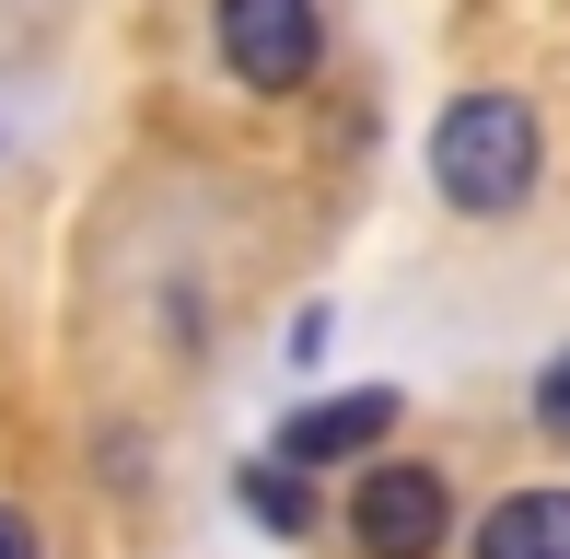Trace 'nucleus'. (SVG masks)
<instances>
[{"label": "nucleus", "instance_id": "obj_1", "mask_svg": "<svg viewBox=\"0 0 570 559\" xmlns=\"http://www.w3.org/2000/svg\"><path fill=\"white\" fill-rule=\"evenodd\" d=\"M431 187L454 210H524L535 198V106L524 94H454L431 129Z\"/></svg>", "mask_w": 570, "mask_h": 559}, {"label": "nucleus", "instance_id": "obj_8", "mask_svg": "<svg viewBox=\"0 0 570 559\" xmlns=\"http://www.w3.org/2000/svg\"><path fill=\"white\" fill-rule=\"evenodd\" d=\"M0 559H36V524L23 513H0Z\"/></svg>", "mask_w": 570, "mask_h": 559}, {"label": "nucleus", "instance_id": "obj_4", "mask_svg": "<svg viewBox=\"0 0 570 559\" xmlns=\"http://www.w3.org/2000/svg\"><path fill=\"white\" fill-rule=\"evenodd\" d=\"M384 431H396V396H384V385H350V396H326V409H292L279 467H350V454H373Z\"/></svg>", "mask_w": 570, "mask_h": 559}, {"label": "nucleus", "instance_id": "obj_3", "mask_svg": "<svg viewBox=\"0 0 570 559\" xmlns=\"http://www.w3.org/2000/svg\"><path fill=\"white\" fill-rule=\"evenodd\" d=\"M443 524H454V501H443V478H431V467H361V501H350L361 559H431V548H443Z\"/></svg>", "mask_w": 570, "mask_h": 559}, {"label": "nucleus", "instance_id": "obj_2", "mask_svg": "<svg viewBox=\"0 0 570 559\" xmlns=\"http://www.w3.org/2000/svg\"><path fill=\"white\" fill-rule=\"evenodd\" d=\"M315 47H326L315 0H222V59L245 94H303Z\"/></svg>", "mask_w": 570, "mask_h": 559}, {"label": "nucleus", "instance_id": "obj_5", "mask_svg": "<svg viewBox=\"0 0 570 559\" xmlns=\"http://www.w3.org/2000/svg\"><path fill=\"white\" fill-rule=\"evenodd\" d=\"M478 559H570V490H512L478 513Z\"/></svg>", "mask_w": 570, "mask_h": 559}, {"label": "nucleus", "instance_id": "obj_6", "mask_svg": "<svg viewBox=\"0 0 570 559\" xmlns=\"http://www.w3.org/2000/svg\"><path fill=\"white\" fill-rule=\"evenodd\" d=\"M245 501H256V524H279V537H303V524H315V490H303L292 467H245Z\"/></svg>", "mask_w": 570, "mask_h": 559}, {"label": "nucleus", "instance_id": "obj_7", "mask_svg": "<svg viewBox=\"0 0 570 559\" xmlns=\"http://www.w3.org/2000/svg\"><path fill=\"white\" fill-rule=\"evenodd\" d=\"M535 420H548V431H570V350L548 362V385H535Z\"/></svg>", "mask_w": 570, "mask_h": 559}]
</instances>
